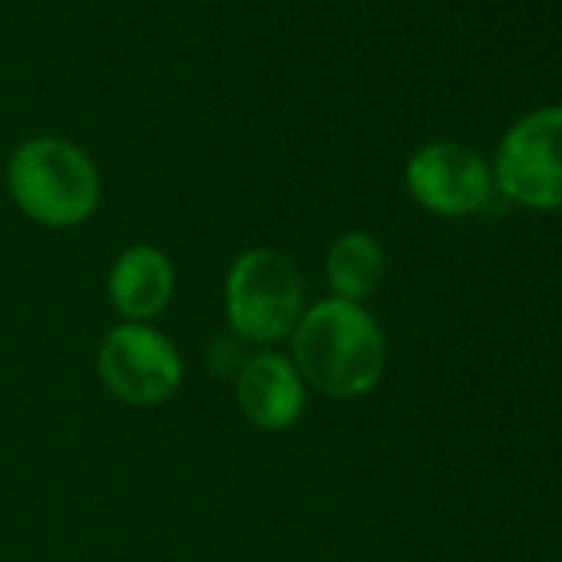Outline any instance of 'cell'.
<instances>
[{
  "label": "cell",
  "mask_w": 562,
  "mask_h": 562,
  "mask_svg": "<svg viewBox=\"0 0 562 562\" xmlns=\"http://www.w3.org/2000/svg\"><path fill=\"white\" fill-rule=\"evenodd\" d=\"M8 189L18 209L47 228H74L100 205V172L93 159L57 136L27 139L11 156Z\"/></svg>",
  "instance_id": "2"
},
{
  "label": "cell",
  "mask_w": 562,
  "mask_h": 562,
  "mask_svg": "<svg viewBox=\"0 0 562 562\" xmlns=\"http://www.w3.org/2000/svg\"><path fill=\"white\" fill-rule=\"evenodd\" d=\"M407 189L437 215H470L490 202L493 176L473 149L460 143H430L407 162Z\"/></svg>",
  "instance_id": "6"
},
{
  "label": "cell",
  "mask_w": 562,
  "mask_h": 562,
  "mask_svg": "<svg viewBox=\"0 0 562 562\" xmlns=\"http://www.w3.org/2000/svg\"><path fill=\"white\" fill-rule=\"evenodd\" d=\"M238 411L258 430H289L305 414V378L295 361L274 351L248 358L238 371Z\"/></svg>",
  "instance_id": "7"
},
{
  "label": "cell",
  "mask_w": 562,
  "mask_h": 562,
  "mask_svg": "<svg viewBox=\"0 0 562 562\" xmlns=\"http://www.w3.org/2000/svg\"><path fill=\"white\" fill-rule=\"evenodd\" d=\"M384 278V251L368 232L341 235L328 251V285L341 302H364Z\"/></svg>",
  "instance_id": "9"
},
{
  "label": "cell",
  "mask_w": 562,
  "mask_h": 562,
  "mask_svg": "<svg viewBox=\"0 0 562 562\" xmlns=\"http://www.w3.org/2000/svg\"><path fill=\"white\" fill-rule=\"evenodd\" d=\"M295 335L299 374L335 401H355L378 387L387 345L381 325L355 302L328 299L302 315Z\"/></svg>",
  "instance_id": "1"
},
{
  "label": "cell",
  "mask_w": 562,
  "mask_h": 562,
  "mask_svg": "<svg viewBox=\"0 0 562 562\" xmlns=\"http://www.w3.org/2000/svg\"><path fill=\"white\" fill-rule=\"evenodd\" d=\"M110 305L133 325L156 318L176 292V268L166 251L156 245H133L126 248L106 278Z\"/></svg>",
  "instance_id": "8"
},
{
  "label": "cell",
  "mask_w": 562,
  "mask_h": 562,
  "mask_svg": "<svg viewBox=\"0 0 562 562\" xmlns=\"http://www.w3.org/2000/svg\"><path fill=\"white\" fill-rule=\"evenodd\" d=\"M100 381L133 407H159L182 387L179 348L149 325H116L97 355Z\"/></svg>",
  "instance_id": "4"
},
{
  "label": "cell",
  "mask_w": 562,
  "mask_h": 562,
  "mask_svg": "<svg viewBox=\"0 0 562 562\" xmlns=\"http://www.w3.org/2000/svg\"><path fill=\"white\" fill-rule=\"evenodd\" d=\"M305 289L295 265L274 248H251L235 258L225 281V312L245 341L271 345L302 322Z\"/></svg>",
  "instance_id": "3"
},
{
  "label": "cell",
  "mask_w": 562,
  "mask_h": 562,
  "mask_svg": "<svg viewBox=\"0 0 562 562\" xmlns=\"http://www.w3.org/2000/svg\"><path fill=\"white\" fill-rule=\"evenodd\" d=\"M496 186L529 209H562V106L522 116L499 143Z\"/></svg>",
  "instance_id": "5"
}]
</instances>
